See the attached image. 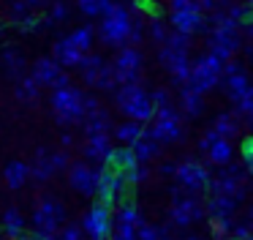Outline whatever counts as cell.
Returning <instances> with one entry per match:
<instances>
[{
    "label": "cell",
    "instance_id": "38",
    "mask_svg": "<svg viewBox=\"0 0 253 240\" xmlns=\"http://www.w3.org/2000/svg\"><path fill=\"white\" fill-rule=\"evenodd\" d=\"M55 240H90V238L84 235L82 224H66V227L55 235Z\"/></svg>",
    "mask_w": 253,
    "mask_h": 240
},
{
    "label": "cell",
    "instance_id": "9",
    "mask_svg": "<svg viewBox=\"0 0 253 240\" xmlns=\"http://www.w3.org/2000/svg\"><path fill=\"white\" fill-rule=\"evenodd\" d=\"M147 134L164 145H174V142L182 139V120H180V107L177 104H169V107H158L155 109L153 123L147 125Z\"/></svg>",
    "mask_w": 253,
    "mask_h": 240
},
{
    "label": "cell",
    "instance_id": "2",
    "mask_svg": "<svg viewBox=\"0 0 253 240\" xmlns=\"http://www.w3.org/2000/svg\"><path fill=\"white\" fill-rule=\"evenodd\" d=\"M191 36H182V33L171 30L169 38H166L164 44H161V63L169 68L171 74V82H174L177 87L188 85L191 82V71H193V60H191Z\"/></svg>",
    "mask_w": 253,
    "mask_h": 240
},
{
    "label": "cell",
    "instance_id": "30",
    "mask_svg": "<svg viewBox=\"0 0 253 240\" xmlns=\"http://www.w3.org/2000/svg\"><path fill=\"white\" fill-rule=\"evenodd\" d=\"M14 93H17V101L33 104V101H39V96H41V85H39V79H36L33 74H25L22 79H17Z\"/></svg>",
    "mask_w": 253,
    "mask_h": 240
},
{
    "label": "cell",
    "instance_id": "32",
    "mask_svg": "<svg viewBox=\"0 0 253 240\" xmlns=\"http://www.w3.org/2000/svg\"><path fill=\"white\" fill-rule=\"evenodd\" d=\"M212 128L218 131L223 139H234V136L240 134V120H237L234 112H218V115H215Z\"/></svg>",
    "mask_w": 253,
    "mask_h": 240
},
{
    "label": "cell",
    "instance_id": "28",
    "mask_svg": "<svg viewBox=\"0 0 253 240\" xmlns=\"http://www.w3.org/2000/svg\"><path fill=\"white\" fill-rule=\"evenodd\" d=\"M147 134V125L144 123H136V120H126V123H120L115 128V139L120 142V145H136L142 136Z\"/></svg>",
    "mask_w": 253,
    "mask_h": 240
},
{
    "label": "cell",
    "instance_id": "10",
    "mask_svg": "<svg viewBox=\"0 0 253 240\" xmlns=\"http://www.w3.org/2000/svg\"><path fill=\"white\" fill-rule=\"evenodd\" d=\"M223 68H226L223 60L215 58L212 52H204L202 58L193 60V71H191V82H188V85H191L193 90H199V93H210L212 87L220 85Z\"/></svg>",
    "mask_w": 253,
    "mask_h": 240
},
{
    "label": "cell",
    "instance_id": "16",
    "mask_svg": "<svg viewBox=\"0 0 253 240\" xmlns=\"http://www.w3.org/2000/svg\"><path fill=\"white\" fill-rule=\"evenodd\" d=\"M199 150L207 156V161L212 164V167H229L231 158H234V145H231V139H223L215 128L204 131V134L199 136Z\"/></svg>",
    "mask_w": 253,
    "mask_h": 240
},
{
    "label": "cell",
    "instance_id": "13",
    "mask_svg": "<svg viewBox=\"0 0 253 240\" xmlns=\"http://www.w3.org/2000/svg\"><path fill=\"white\" fill-rule=\"evenodd\" d=\"M174 180L182 191H191V194H202V191L210 188V180H212V172L204 167L196 158H185V161L177 164Z\"/></svg>",
    "mask_w": 253,
    "mask_h": 240
},
{
    "label": "cell",
    "instance_id": "11",
    "mask_svg": "<svg viewBox=\"0 0 253 240\" xmlns=\"http://www.w3.org/2000/svg\"><path fill=\"white\" fill-rule=\"evenodd\" d=\"M79 224H82L84 235H87L90 240H109L112 229H115V210H112V205H106V202L98 199L84 210V216Z\"/></svg>",
    "mask_w": 253,
    "mask_h": 240
},
{
    "label": "cell",
    "instance_id": "45",
    "mask_svg": "<svg viewBox=\"0 0 253 240\" xmlns=\"http://www.w3.org/2000/svg\"><path fill=\"white\" fill-rule=\"evenodd\" d=\"M248 158H253V136L242 142V161H248Z\"/></svg>",
    "mask_w": 253,
    "mask_h": 240
},
{
    "label": "cell",
    "instance_id": "21",
    "mask_svg": "<svg viewBox=\"0 0 253 240\" xmlns=\"http://www.w3.org/2000/svg\"><path fill=\"white\" fill-rule=\"evenodd\" d=\"M240 199L226 194H207V218L210 221H231L237 216Z\"/></svg>",
    "mask_w": 253,
    "mask_h": 240
},
{
    "label": "cell",
    "instance_id": "22",
    "mask_svg": "<svg viewBox=\"0 0 253 240\" xmlns=\"http://www.w3.org/2000/svg\"><path fill=\"white\" fill-rule=\"evenodd\" d=\"M57 175V161H55V150H49V147H39L33 156V161H30V178L36 180V183H46L49 178H55Z\"/></svg>",
    "mask_w": 253,
    "mask_h": 240
},
{
    "label": "cell",
    "instance_id": "3",
    "mask_svg": "<svg viewBox=\"0 0 253 240\" xmlns=\"http://www.w3.org/2000/svg\"><path fill=\"white\" fill-rule=\"evenodd\" d=\"M133 27H136V22H133L131 11L126 8L123 3H112L109 8L101 14V25H98V38L106 44V47H126V44H131V33Z\"/></svg>",
    "mask_w": 253,
    "mask_h": 240
},
{
    "label": "cell",
    "instance_id": "36",
    "mask_svg": "<svg viewBox=\"0 0 253 240\" xmlns=\"http://www.w3.org/2000/svg\"><path fill=\"white\" fill-rule=\"evenodd\" d=\"M66 19H68V3L55 0V3L49 5V11H46L44 22H46V25H57V22H66Z\"/></svg>",
    "mask_w": 253,
    "mask_h": 240
},
{
    "label": "cell",
    "instance_id": "34",
    "mask_svg": "<svg viewBox=\"0 0 253 240\" xmlns=\"http://www.w3.org/2000/svg\"><path fill=\"white\" fill-rule=\"evenodd\" d=\"M0 58H3V65H6L8 76H14V79H22V76H25V58L17 52V49H14V47H6Z\"/></svg>",
    "mask_w": 253,
    "mask_h": 240
},
{
    "label": "cell",
    "instance_id": "25",
    "mask_svg": "<svg viewBox=\"0 0 253 240\" xmlns=\"http://www.w3.org/2000/svg\"><path fill=\"white\" fill-rule=\"evenodd\" d=\"M3 180H6V185H8L11 191L25 188V183H28V180H33V178H30V164L19 161V158L8 161L6 169H3Z\"/></svg>",
    "mask_w": 253,
    "mask_h": 240
},
{
    "label": "cell",
    "instance_id": "18",
    "mask_svg": "<svg viewBox=\"0 0 253 240\" xmlns=\"http://www.w3.org/2000/svg\"><path fill=\"white\" fill-rule=\"evenodd\" d=\"M30 74L39 79L41 87H49V90H60V87H68L71 85V79H68V74L63 71V65L57 63L55 58H39L33 63V71Z\"/></svg>",
    "mask_w": 253,
    "mask_h": 240
},
{
    "label": "cell",
    "instance_id": "14",
    "mask_svg": "<svg viewBox=\"0 0 253 240\" xmlns=\"http://www.w3.org/2000/svg\"><path fill=\"white\" fill-rule=\"evenodd\" d=\"M112 65H115L117 85H133V82H139V76H142V52H139V47H133V44L120 47L115 60H112Z\"/></svg>",
    "mask_w": 253,
    "mask_h": 240
},
{
    "label": "cell",
    "instance_id": "39",
    "mask_svg": "<svg viewBox=\"0 0 253 240\" xmlns=\"http://www.w3.org/2000/svg\"><path fill=\"white\" fill-rule=\"evenodd\" d=\"M126 178H128V185H142L144 180L150 178V167H147V164H136L133 169H128V172H126Z\"/></svg>",
    "mask_w": 253,
    "mask_h": 240
},
{
    "label": "cell",
    "instance_id": "29",
    "mask_svg": "<svg viewBox=\"0 0 253 240\" xmlns=\"http://www.w3.org/2000/svg\"><path fill=\"white\" fill-rule=\"evenodd\" d=\"M82 128H84V136H101V134H109V128H112V118H109V112H106V109L101 107L98 112L87 115V118H84V123H82Z\"/></svg>",
    "mask_w": 253,
    "mask_h": 240
},
{
    "label": "cell",
    "instance_id": "50",
    "mask_svg": "<svg viewBox=\"0 0 253 240\" xmlns=\"http://www.w3.org/2000/svg\"><path fill=\"white\" fill-rule=\"evenodd\" d=\"M60 142H63V147H71V145H74V136H71V134H63Z\"/></svg>",
    "mask_w": 253,
    "mask_h": 240
},
{
    "label": "cell",
    "instance_id": "43",
    "mask_svg": "<svg viewBox=\"0 0 253 240\" xmlns=\"http://www.w3.org/2000/svg\"><path fill=\"white\" fill-rule=\"evenodd\" d=\"M150 96H153V104H155V109H158V107H169V104H177L174 98H171V93L166 90V87H158V90H153Z\"/></svg>",
    "mask_w": 253,
    "mask_h": 240
},
{
    "label": "cell",
    "instance_id": "5",
    "mask_svg": "<svg viewBox=\"0 0 253 240\" xmlns=\"http://www.w3.org/2000/svg\"><path fill=\"white\" fill-rule=\"evenodd\" d=\"M84 101H87V93H82L77 85L60 87V90H52V112L55 120L60 125H82L87 112H84Z\"/></svg>",
    "mask_w": 253,
    "mask_h": 240
},
{
    "label": "cell",
    "instance_id": "53",
    "mask_svg": "<svg viewBox=\"0 0 253 240\" xmlns=\"http://www.w3.org/2000/svg\"><path fill=\"white\" fill-rule=\"evenodd\" d=\"M245 55H248V60H251V63H253V47H251V44H248V47H245Z\"/></svg>",
    "mask_w": 253,
    "mask_h": 240
},
{
    "label": "cell",
    "instance_id": "7",
    "mask_svg": "<svg viewBox=\"0 0 253 240\" xmlns=\"http://www.w3.org/2000/svg\"><path fill=\"white\" fill-rule=\"evenodd\" d=\"M169 27L182 36H196L207 30V16L196 0H171L169 3Z\"/></svg>",
    "mask_w": 253,
    "mask_h": 240
},
{
    "label": "cell",
    "instance_id": "26",
    "mask_svg": "<svg viewBox=\"0 0 253 240\" xmlns=\"http://www.w3.org/2000/svg\"><path fill=\"white\" fill-rule=\"evenodd\" d=\"M3 232L11 240H19L22 235H28V221H25V216L17 207H8V210L3 213Z\"/></svg>",
    "mask_w": 253,
    "mask_h": 240
},
{
    "label": "cell",
    "instance_id": "44",
    "mask_svg": "<svg viewBox=\"0 0 253 240\" xmlns=\"http://www.w3.org/2000/svg\"><path fill=\"white\" fill-rule=\"evenodd\" d=\"M196 3H199V8H202L204 11V14H212V11H218V0H196Z\"/></svg>",
    "mask_w": 253,
    "mask_h": 240
},
{
    "label": "cell",
    "instance_id": "23",
    "mask_svg": "<svg viewBox=\"0 0 253 240\" xmlns=\"http://www.w3.org/2000/svg\"><path fill=\"white\" fill-rule=\"evenodd\" d=\"M177 107H180L182 115H188V118H199L204 109V93L193 90L191 85H182L180 93H177Z\"/></svg>",
    "mask_w": 253,
    "mask_h": 240
},
{
    "label": "cell",
    "instance_id": "37",
    "mask_svg": "<svg viewBox=\"0 0 253 240\" xmlns=\"http://www.w3.org/2000/svg\"><path fill=\"white\" fill-rule=\"evenodd\" d=\"M139 240H166L164 224H150V221H142V227H139Z\"/></svg>",
    "mask_w": 253,
    "mask_h": 240
},
{
    "label": "cell",
    "instance_id": "27",
    "mask_svg": "<svg viewBox=\"0 0 253 240\" xmlns=\"http://www.w3.org/2000/svg\"><path fill=\"white\" fill-rule=\"evenodd\" d=\"M104 65H106V60L101 58V55H84V60L79 63V76L84 79V85H90V87H95V82H98V76H101V71H104Z\"/></svg>",
    "mask_w": 253,
    "mask_h": 240
},
{
    "label": "cell",
    "instance_id": "20",
    "mask_svg": "<svg viewBox=\"0 0 253 240\" xmlns=\"http://www.w3.org/2000/svg\"><path fill=\"white\" fill-rule=\"evenodd\" d=\"M115 150L112 145V136L109 134H101V136H84V158L95 167H106L109 164V156Z\"/></svg>",
    "mask_w": 253,
    "mask_h": 240
},
{
    "label": "cell",
    "instance_id": "8",
    "mask_svg": "<svg viewBox=\"0 0 253 240\" xmlns=\"http://www.w3.org/2000/svg\"><path fill=\"white\" fill-rule=\"evenodd\" d=\"M33 232H41L46 238H55L63 227H66V205L55 196H41L33 207Z\"/></svg>",
    "mask_w": 253,
    "mask_h": 240
},
{
    "label": "cell",
    "instance_id": "6",
    "mask_svg": "<svg viewBox=\"0 0 253 240\" xmlns=\"http://www.w3.org/2000/svg\"><path fill=\"white\" fill-rule=\"evenodd\" d=\"M207 216V202L199 199V194H191V191H171V205H169V224L174 229H185L193 227L196 221Z\"/></svg>",
    "mask_w": 253,
    "mask_h": 240
},
{
    "label": "cell",
    "instance_id": "1",
    "mask_svg": "<svg viewBox=\"0 0 253 240\" xmlns=\"http://www.w3.org/2000/svg\"><path fill=\"white\" fill-rule=\"evenodd\" d=\"M240 44H242V25L231 16H226L220 8L212 11L207 16V52H212L215 58L229 63V60H234Z\"/></svg>",
    "mask_w": 253,
    "mask_h": 240
},
{
    "label": "cell",
    "instance_id": "51",
    "mask_svg": "<svg viewBox=\"0 0 253 240\" xmlns=\"http://www.w3.org/2000/svg\"><path fill=\"white\" fill-rule=\"evenodd\" d=\"M245 169H248V175H251V180H253V158H248V161H245Z\"/></svg>",
    "mask_w": 253,
    "mask_h": 240
},
{
    "label": "cell",
    "instance_id": "35",
    "mask_svg": "<svg viewBox=\"0 0 253 240\" xmlns=\"http://www.w3.org/2000/svg\"><path fill=\"white\" fill-rule=\"evenodd\" d=\"M131 147H133V153H136L139 164H150V161H153V158L161 153V145H158V142H155L150 134H144L142 139H139L136 145H131Z\"/></svg>",
    "mask_w": 253,
    "mask_h": 240
},
{
    "label": "cell",
    "instance_id": "58",
    "mask_svg": "<svg viewBox=\"0 0 253 240\" xmlns=\"http://www.w3.org/2000/svg\"><path fill=\"white\" fill-rule=\"evenodd\" d=\"M251 123H253V115H251Z\"/></svg>",
    "mask_w": 253,
    "mask_h": 240
},
{
    "label": "cell",
    "instance_id": "42",
    "mask_svg": "<svg viewBox=\"0 0 253 240\" xmlns=\"http://www.w3.org/2000/svg\"><path fill=\"white\" fill-rule=\"evenodd\" d=\"M79 11H82L84 16H101L104 14V5H101V0H77Z\"/></svg>",
    "mask_w": 253,
    "mask_h": 240
},
{
    "label": "cell",
    "instance_id": "48",
    "mask_svg": "<svg viewBox=\"0 0 253 240\" xmlns=\"http://www.w3.org/2000/svg\"><path fill=\"white\" fill-rule=\"evenodd\" d=\"M242 221H245L248 227H251V232H253V205L248 207V213H245V218H242Z\"/></svg>",
    "mask_w": 253,
    "mask_h": 240
},
{
    "label": "cell",
    "instance_id": "33",
    "mask_svg": "<svg viewBox=\"0 0 253 240\" xmlns=\"http://www.w3.org/2000/svg\"><path fill=\"white\" fill-rule=\"evenodd\" d=\"M93 38H95V33H93V25L74 27V30L68 33V41H71L74 47L79 49V52H84V55H90V49H93Z\"/></svg>",
    "mask_w": 253,
    "mask_h": 240
},
{
    "label": "cell",
    "instance_id": "49",
    "mask_svg": "<svg viewBox=\"0 0 253 240\" xmlns=\"http://www.w3.org/2000/svg\"><path fill=\"white\" fill-rule=\"evenodd\" d=\"M25 3H28V5H30V8H36V11H39V8H41V5H44V3H46V0H25Z\"/></svg>",
    "mask_w": 253,
    "mask_h": 240
},
{
    "label": "cell",
    "instance_id": "19",
    "mask_svg": "<svg viewBox=\"0 0 253 240\" xmlns=\"http://www.w3.org/2000/svg\"><path fill=\"white\" fill-rule=\"evenodd\" d=\"M223 87H226V93H229V98L231 101H240L242 96H245V90L251 87V82H248V74H245V68H242L237 60H229L226 63V68H223Z\"/></svg>",
    "mask_w": 253,
    "mask_h": 240
},
{
    "label": "cell",
    "instance_id": "15",
    "mask_svg": "<svg viewBox=\"0 0 253 240\" xmlns=\"http://www.w3.org/2000/svg\"><path fill=\"white\" fill-rule=\"evenodd\" d=\"M126 191H128V178L126 172L112 167H101V178H98V199L106 202V205H120L126 202Z\"/></svg>",
    "mask_w": 253,
    "mask_h": 240
},
{
    "label": "cell",
    "instance_id": "56",
    "mask_svg": "<svg viewBox=\"0 0 253 240\" xmlns=\"http://www.w3.org/2000/svg\"><path fill=\"white\" fill-rule=\"evenodd\" d=\"M220 240H234V238H220Z\"/></svg>",
    "mask_w": 253,
    "mask_h": 240
},
{
    "label": "cell",
    "instance_id": "47",
    "mask_svg": "<svg viewBox=\"0 0 253 240\" xmlns=\"http://www.w3.org/2000/svg\"><path fill=\"white\" fill-rule=\"evenodd\" d=\"M242 33H245L248 44H251V47H253V22H248V25H242Z\"/></svg>",
    "mask_w": 253,
    "mask_h": 240
},
{
    "label": "cell",
    "instance_id": "55",
    "mask_svg": "<svg viewBox=\"0 0 253 240\" xmlns=\"http://www.w3.org/2000/svg\"><path fill=\"white\" fill-rule=\"evenodd\" d=\"M245 3H248V5H251V8H253V0H245Z\"/></svg>",
    "mask_w": 253,
    "mask_h": 240
},
{
    "label": "cell",
    "instance_id": "4",
    "mask_svg": "<svg viewBox=\"0 0 253 240\" xmlns=\"http://www.w3.org/2000/svg\"><path fill=\"white\" fill-rule=\"evenodd\" d=\"M112 96H115V104L120 107V112L126 115L128 120H136V123H144V125L153 123V118H155L153 96H150L139 82H133V85H120Z\"/></svg>",
    "mask_w": 253,
    "mask_h": 240
},
{
    "label": "cell",
    "instance_id": "31",
    "mask_svg": "<svg viewBox=\"0 0 253 240\" xmlns=\"http://www.w3.org/2000/svg\"><path fill=\"white\" fill-rule=\"evenodd\" d=\"M136 164H139V158H136V153H133V147L120 145V147H115V150H112L109 164H106V167L120 169V172H128V169H133Z\"/></svg>",
    "mask_w": 253,
    "mask_h": 240
},
{
    "label": "cell",
    "instance_id": "52",
    "mask_svg": "<svg viewBox=\"0 0 253 240\" xmlns=\"http://www.w3.org/2000/svg\"><path fill=\"white\" fill-rule=\"evenodd\" d=\"M174 240H204V238H199V235H182V238H174Z\"/></svg>",
    "mask_w": 253,
    "mask_h": 240
},
{
    "label": "cell",
    "instance_id": "41",
    "mask_svg": "<svg viewBox=\"0 0 253 240\" xmlns=\"http://www.w3.org/2000/svg\"><path fill=\"white\" fill-rule=\"evenodd\" d=\"M234 107H237V115H245V118L251 120V115H253V85L248 87L245 96H242L240 101L234 104Z\"/></svg>",
    "mask_w": 253,
    "mask_h": 240
},
{
    "label": "cell",
    "instance_id": "57",
    "mask_svg": "<svg viewBox=\"0 0 253 240\" xmlns=\"http://www.w3.org/2000/svg\"><path fill=\"white\" fill-rule=\"evenodd\" d=\"M245 240H253V235H251V238H245Z\"/></svg>",
    "mask_w": 253,
    "mask_h": 240
},
{
    "label": "cell",
    "instance_id": "54",
    "mask_svg": "<svg viewBox=\"0 0 253 240\" xmlns=\"http://www.w3.org/2000/svg\"><path fill=\"white\" fill-rule=\"evenodd\" d=\"M248 22H253V8H251V19H248ZM248 22H245V25H248Z\"/></svg>",
    "mask_w": 253,
    "mask_h": 240
},
{
    "label": "cell",
    "instance_id": "17",
    "mask_svg": "<svg viewBox=\"0 0 253 240\" xmlns=\"http://www.w3.org/2000/svg\"><path fill=\"white\" fill-rule=\"evenodd\" d=\"M98 178H101V167H95L90 161H74L68 167V185L82 196L98 194Z\"/></svg>",
    "mask_w": 253,
    "mask_h": 240
},
{
    "label": "cell",
    "instance_id": "40",
    "mask_svg": "<svg viewBox=\"0 0 253 240\" xmlns=\"http://www.w3.org/2000/svg\"><path fill=\"white\" fill-rule=\"evenodd\" d=\"M169 33H171V30H169V27H166L161 19H153V22H150V38H153L158 47L166 41V38H169Z\"/></svg>",
    "mask_w": 253,
    "mask_h": 240
},
{
    "label": "cell",
    "instance_id": "46",
    "mask_svg": "<svg viewBox=\"0 0 253 240\" xmlns=\"http://www.w3.org/2000/svg\"><path fill=\"white\" fill-rule=\"evenodd\" d=\"M19 240H55V238H46V235H41V232H28V235H22Z\"/></svg>",
    "mask_w": 253,
    "mask_h": 240
},
{
    "label": "cell",
    "instance_id": "12",
    "mask_svg": "<svg viewBox=\"0 0 253 240\" xmlns=\"http://www.w3.org/2000/svg\"><path fill=\"white\" fill-rule=\"evenodd\" d=\"M245 191H248L245 169L237 167V164H229V167H220L218 172L212 175L207 194H226V196H234V199L242 202L245 199Z\"/></svg>",
    "mask_w": 253,
    "mask_h": 240
},
{
    "label": "cell",
    "instance_id": "24",
    "mask_svg": "<svg viewBox=\"0 0 253 240\" xmlns=\"http://www.w3.org/2000/svg\"><path fill=\"white\" fill-rule=\"evenodd\" d=\"M52 58H55L63 68H79V63L84 60V52H79L66 36V38H60V41H55V47H52Z\"/></svg>",
    "mask_w": 253,
    "mask_h": 240
}]
</instances>
